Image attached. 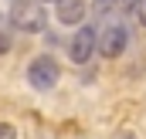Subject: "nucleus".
Segmentation results:
<instances>
[{"mask_svg":"<svg viewBox=\"0 0 146 139\" xmlns=\"http://www.w3.org/2000/svg\"><path fill=\"white\" fill-rule=\"evenodd\" d=\"M10 24L24 34H41L48 24V10L41 0H14L10 3Z\"/></svg>","mask_w":146,"mask_h":139,"instance_id":"nucleus-1","label":"nucleus"},{"mask_svg":"<svg viewBox=\"0 0 146 139\" xmlns=\"http://www.w3.org/2000/svg\"><path fill=\"white\" fill-rule=\"evenodd\" d=\"M58 78H61V65L51 54H37L34 61L27 65V81H31V88H37V92H51L58 85Z\"/></svg>","mask_w":146,"mask_h":139,"instance_id":"nucleus-2","label":"nucleus"},{"mask_svg":"<svg viewBox=\"0 0 146 139\" xmlns=\"http://www.w3.org/2000/svg\"><path fill=\"white\" fill-rule=\"evenodd\" d=\"M7 51H10V31L0 27V54H7Z\"/></svg>","mask_w":146,"mask_h":139,"instance_id":"nucleus-7","label":"nucleus"},{"mask_svg":"<svg viewBox=\"0 0 146 139\" xmlns=\"http://www.w3.org/2000/svg\"><path fill=\"white\" fill-rule=\"evenodd\" d=\"M95 51H99V31L88 27V24H82V27L68 37V58H72L75 65H88V61L95 58Z\"/></svg>","mask_w":146,"mask_h":139,"instance_id":"nucleus-3","label":"nucleus"},{"mask_svg":"<svg viewBox=\"0 0 146 139\" xmlns=\"http://www.w3.org/2000/svg\"><path fill=\"white\" fill-rule=\"evenodd\" d=\"M54 14H58V21L65 27H78L85 21V14H88V3L85 0H58L54 3Z\"/></svg>","mask_w":146,"mask_h":139,"instance_id":"nucleus-5","label":"nucleus"},{"mask_svg":"<svg viewBox=\"0 0 146 139\" xmlns=\"http://www.w3.org/2000/svg\"><path fill=\"white\" fill-rule=\"evenodd\" d=\"M133 10H136V21L146 27V0H136V3H133Z\"/></svg>","mask_w":146,"mask_h":139,"instance_id":"nucleus-6","label":"nucleus"},{"mask_svg":"<svg viewBox=\"0 0 146 139\" xmlns=\"http://www.w3.org/2000/svg\"><path fill=\"white\" fill-rule=\"evenodd\" d=\"M41 3H58V0H41Z\"/></svg>","mask_w":146,"mask_h":139,"instance_id":"nucleus-9","label":"nucleus"},{"mask_svg":"<svg viewBox=\"0 0 146 139\" xmlns=\"http://www.w3.org/2000/svg\"><path fill=\"white\" fill-rule=\"evenodd\" d=\"M0 139H17V129L10 122H0Z\"/></svg>","mask_w":146,"mask_h":139,"instance_id":"nucleus-8","label":"nucleus"},{"mask_svg":"<svg viewBox=\"0 0 146 139\" xmlns=\"http://www.w3.org/2000/svg\"><path fill=\"white\" fill-rule=\"evenodd\" d=\"M126 44H129V27L122 21L102 24V31H99V54L102 58H119L126 51Z\"/></svg>","mask_w":146,"mask_h":139,"instance_id":"nucleus-4","label":"nucleus"}]
</instances>
